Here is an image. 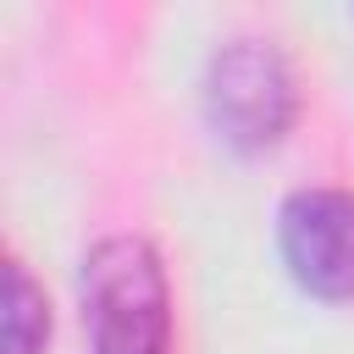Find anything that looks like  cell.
<instances>
[{
  "instance_id": "3",
  "label": "cell",
  "mask_w": 354,
  "mask_h": 354,
  "mask_svg": "<svg viewBox=\"0 0 354 354\" xmlns=\"http://www.w3.org/2000/svg\"><path fill=\"white\" fill-rule=\"evenodd\" d=\"M282 260L315 299H354V194L299 188L277 216Z\"/></svg>"
},
{
  "instance_id": "4",
  "label": "cell",
  "mask_w": 354,
  "mask_h": 354,
  "mask_svg": "<svg viewBox=\"0 0 354 354\" xmlns=\"http://www.w3.org/2000/svg\"><path fill=\"white\" fill-rule=\"evenodd\" d=\"M6 354H39V343L50 337V304L44 288L22 271V260H6Z\"/></svg>"
},
{
  "instance_id": "2",
  "label": "cell",
  "mask_w": 354,
  "mask_h": 354,
  "mask_svg": "<svg viewBox=\"0 0 354 354\" xmlns=\"http://www.w3.org/2000/svg\"><path fill=\"white\" fill-rule=\"evenodd\" d=\"M205 116L221 133V144H232L243 155L282 144V133L299 116V88H293L288 61L260 39H238L227 50H216V61L205 72Z\"/></svg>"
},
{
  "instance_id": "1",
  "label": "cell",
  "mask_w": 354,
  "mask_h": 354,
  "mask_svg": "<svg viewBox=\"0 0 354 354\" xmlns=\"http://www.w3.org/2000/svg\"><path fill=\"white\" fill-rule=\"evenodd\" d=\"M83 326L100 354H166L171 288L144 238H100L83 254Z\"/></svg>"
}]
</instances>
